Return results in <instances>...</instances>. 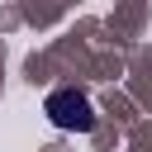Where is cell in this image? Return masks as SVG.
Here are the masks:
<instances>
[{
  "mask_svg": "<svg viewBox=\"0 0 152 152\" xmlns=\"http://www.w3.org/2000/svg\"><path fill=\"white\" fill-rule=\"evenodd\" d=\"M43 114L52 119V128H66V133H90L95 128V109L81 90H52Z\"/></svg>",
  "mask_w": 152,
  "mask_h": 152,
  "instance_id": "cell-1",
  "label": "cell"
}]
</instances>
